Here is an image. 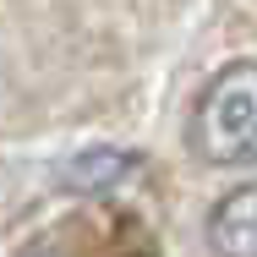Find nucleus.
Masks as SVG:
<instances>
[{
  "label": "nucleus",
  "instance_id": "obj_2",
  "mask_svg": "<svg viewBox=\"0 0 257 257\" xmlns=\"http://www.w3.org/2000/svg\"><path fill=\"white\" fill-rule=\"evenodd\" d=\"M208 241L219 257H257V181L235 186L208 213Z\"/></svg>",
  "mask_w": 257,
  "mask_h": 257
},
{
  "label": "nucleus",
  "instance_id": "obj_1",
  "mask_svg": "<svg viewBox=\"0 0 257 257\" xmlns=\"http://www.w3.org/2000/svg\"><path fill=\"white\" fill-rule=\"evenodd\" d=\"M192 154L213 170L257 164V60L224 66L192 109Z\"/></svg>",
  "mask_w": 257,
  "mask_h": 257
},
{
  "label": "nucleus",
  "instance_id": "obj_3",
  "mask_svg": "<svg viewBox=\"0 0 257 257\" xmlns=\"http://www.w3.org/2000/svg\"><path fill=\"white\" fill-rule=\"evenodd\" d=\"M132 164H137V159L126 154V148H88V154H77L60 170V181H66L71 192H109L115 181L132 175Z\"/></svg>",
  "mask_w": 257,
  "mask_h": 257
}]
</instances>
